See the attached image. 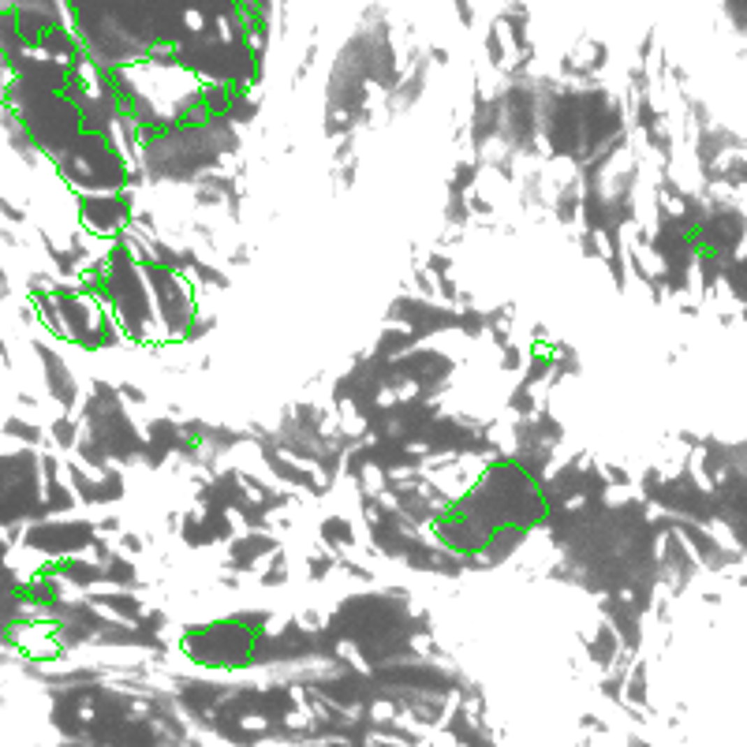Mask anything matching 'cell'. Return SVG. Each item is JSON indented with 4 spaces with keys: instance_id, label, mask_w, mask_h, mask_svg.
I'll return each mask as SVG.
<instances>
[{
    "instance_id": "cell-1",
    "label": "cell",
    "mask_w": 747,
    "mask_h": 747,
    "mask_svg": "<svg viewBox=\"0 0 747 747\" xmlns=\"http://www.w3.org/2000/svg\"><path fill=\"white\" fill-rule=\"evenodd\" d=\"M266 0H105V52L165 75V113H224L258 79Z\"/></svg>"
}]
</instances>
